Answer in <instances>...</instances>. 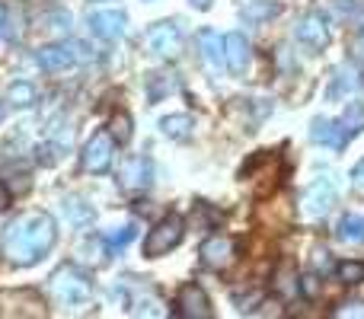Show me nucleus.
Wrapping results in <instances>:
<instances>
[{"label":"nucleus","instance_id":"nucleus-1","mask_svg":"<svg viewBox=\"0 0 364 319\" xmlns=\"http://www.w3.org/2000/svg\"><path fill=\"white\" fill-rule=\"evenodd\" d=\"M58 239V224L51 214L45 211H32V214H19L6 224L4 230V256L13 265H32L38 259L48 256V249Z\"/></svg>","mask_w":364,"mask_h":319},{"label":"nucleus","instance_id":"nucleus-2","mask_svg":"<svg viewBox=\"0 0 364 319\" xmlns=\"http://www.w3.org/2000/svg\"><path fill=\"white\" fill-rule=\"evenodd\" d=\"M48 291L58 307H83V303L93 297V281H90V275L83 269H77V265H61V269L48 278Z\"/></svg>","mask_w":364,"mask_h":319},{"label":"nucleus","instance_id":"nucleus-3","mask_svg":"<svg viewBox=\"0 0 364 319\" xmlns=\"http://www.w3.org/2000/svg\"><path fill=\"white\" fill-rule=\"evenodd\" d=\"M182 233H186V220L179 214H166L144 239V256L147 259H160L166 252H173L182 243Z\"/></svg>","mask_w":364,"mask_h":319},{"label":"nucleus","instance_id":"nucleus-4","mask_svg":"<svg viewBox=\"0 0 364 319\" xmlns=\"http://www.w3.org/2000/svg\"><path fill=\"white\" fill-rule=\"evenodd\" d=\"M112 157H115V141L109 131H96L93 138L87 141V147H83L80 153V163L87 173L93 175H102L109 173V166H112Z\"/></svg>","mask_w":364,"mask_h":319},{"label":"nucleus","instance_id":"nucleus-5","mask_svg":"<svg viewBox=\"0 0 364 319\" xmlns=\"http://www.w3.org/2000/svg\"><path fill=\"white\" fill-rule=\"evenodd\" d=\"M333 205H336V182L329 179V175L316 179L314 185H307V192L301 195V214L304 217H310V220L329 214V207Z\"/></svg>","mask_w":364,"mask_h":319},{"label":"nucleus","instance_id":"nucleus-6","mask_svg":"<svg viewBox=\"0 0 364 319\" xmlns=\"http://www.w3.org/2000/svg\"><path fill=\"white\" fill-rule=\"evenodd\" d=\"M147 48L157 58H179L182 55V32L176 23H157L147 29Z\"/></svg>","mask_w":364,"mask_h":319},{"label":"nucleus","instance_id":"nucleus-7","mask_svg":"<svg viewBox=\"0 0 364 319\" xmlns=\"http://www.w3.org/2000/svg\"><path fill=\"white\" fill-rule=\"evenodd\" d=\"M42 297L36 291H0V316H42Z\"/></svg>","mask_w":364,"mask_h":319},{"label":"nucleus","instance_id":"nucleus-8","mask_svg":"<svg viewBox=\"0 0 364 319\" xmlns=\"http://www.w3.org/2000/svg\"><path fill=\"white\" fill-rule=\"evenodd\" d=\"M201 262L211 271H227L237 262V243L230 237H208L201 243Z\"/></svg>","mask_w":364,"mask_h":319},{"label":"nucleus","instance_id":"nucleus-9","mask_svg":"<svg viewBox=\"0 0 364 319\" xmlns=\"http://www.w3.org/2000/svg\"><path fill=\"white\" fill-rule=\"evenodd\" d=\"M176 316L182 319H211V301L201 284H186L176 297Z\"/></svg>","mask_w":364,"mask_h":319},{"label":"nucleus","instance_id":"nucleus-10","mask_svg":"<svg viewBox=\"0 0 364 319\" xmlns=\"http://www.w3.org/2000/svg\"><path fill=\"white\" fill-rule=\"evenodd\" d=\"M151 182H154V163L147 157H132V160L122 163L119 185L125 188V192H144Z\"/></svg>","mask_w":364,"mask_h":319},{"label":"nucleus","instance_id":"nucleus-11","mask_svg":"<svg viewBox=\"0 0 364 319\" xmlns=\"http://www.w3.org/2000/svg\"><path fill=\"white\" fill-rule=\"evenodd\" d=\"M297 42L307 45L310 51H323L329 45V26L320 13H307V16L297 23Z\"/></svg>","mask_w":364,"mask_h":319},{"label":"nucleus","instance_id":"nucleus-12","mask_svg":"<svg viewBox=\"0 0 364 319\" xmlns=\"http://www.w3.org/2000/svg\"><path fill=\"white\" fill-rule=\"evenodd\" d=\"M90 29L96 32L106 42H115V38L125 36V13L122 10H96L90 13Z\"/></svg>","mask_w":364,"mask_h":319},{"label":"nucleus","instance_id":"nucleus-13","mask_svg":"<svg viewBox=\"0 0 364 319\" xmlns=\"http://www.w3.org/2000/svg\"><path fill=\"white\" fill-rule=\"evenodd\" d=\"M224 58H227V67H230L233 74H243L252 61L250 38H246L243 32H230V36L224 38Z\"/></svg>","mask_w":364,"mask_h":319},{"label":"nucleus","instance_id":"nucleus-14","mask_svg":"<svg viewBox=\"0 0 364 319\" xmlns=\"http://www.w3.org/2000/svg\"><path fill=\"white\" fill-rule=\"evenodd\" d=\"M198 48H201V61H205V67L211 70V74H218V70L227 64V58H224V38H220L214 29L198 32Z\"/></svg>","mask_w":364,"mask_h":319},{"label":"nucleus","instance_id":"nucleus-15","mask_svg":"<svg viewBox=\"0 0 364 319\" xmlns=\"http://www.w3.org/2000/svg\"><path fill=\"white\" fill-rule=\"evenodd\" d=\"M36 61L42 70H51V74H55V70H64L77 61V51L70 48V45H45V48H38Z\"/></svg>","mask_w":364,"mask_h":319},{"label":"nucleus","instance_id":"nucleus-16","mask_svg":"<svg viewBox=\"0 0 364 319\" xmlns=\"http://www.w3.org/2000/svg\"><path fill=\"white\" fill-rule=\"evenodd\" d=\"M310 138H314L316 144L336 147V151L348 144V138H346V131L339 128V121H329V119H316L314 128H310Z\"/></svg>","mask_w":364,"mask_h":319},{"label":"nucleus","instance_id":"nucleus-17","mask_svg":"<svg viewBox=\"0 0 364 319\" xmlns=\"http://www.w3.org/2000/svg\"><path fill=\"white\" fill-rule=\"evenodd\" d=\"M355 90H361V77L352 64H342L333 74V87H329V99H339V96H352Z\"/></svg>","mask_w":364,"mask_h":319},{"label":"nucleus","instance_id":"nucleus-18","mask_svg":"<svg viewBox=\"0 0 364 319\" xmlns=\"http://www.w3.org/2000/svg\"><path fill=\"white\" fill-rule=\"evenodd\" d=\"M336 237L342 243H364V214H346L336 227Z\"/></svg>","mask_w":364,"mask_h":319},{"label":"nucleus","instance_id":"nucleus-19","mask_svg":"<svg viewBox=\"0 0 364 319\" xmlns=\"http://www.w3.org/2000/svg\"><path fill=\"white\" fill-rule=\"evenodd\" d=\"M176 87H179V80H176V74H170V70H154V74L147 77V96H151L154 102H157L164 93H173Z\"/></svg>","mask_w":364,"mask_h":319},{"label":"nucleus","instance_id":"nucleus-20","mask_svg":"<svg viewBox=\"0 0 364 319\" xmlns=\"http://www.w3.org/2000/svg\"><path fill=\"white\" fill-rule=\"evenodd\" d=\"M282 13V4L278 0H250V4L243 6V19H250V23H262V19H272Z\"/></svg>","mask_w":364,"mask_h":319},{"label":"nucleus","instance_id":"nucleus-21","mask_svg":"<svg viewBox=\"0 0 364 319\" xmlns=\"http://www.w3.org/2000/svg\"><path fill=\"white\" fill-rule=\"evenodd\" d=\"M339 128L346 131L348 141H352L355 134L364 131V106H361V102H352V106H346V112H342V119H339Z\"/></svg>","mask_w":364,"mask_h":319},{"label":"nucleus","instance_id":"nucleus-22","mask_svg":"<svg viewBox=\"0 0 364 319\" xmlns=\"http://www.w3.org/2000/svg\"><path fill=\"white\" fill-rule=\"evenodd\" d=\"M160 131L173 141H186L192 134V119L188 115H166V119H160Z\"/></svg>","mask_w":364,"mask_h":319},{"label":"nucleus","instance_id":"nucleus-23","mask_svg":"<svg viewBox=\"0 0 364 319\" xmlns=\"http://www.w3.org/2000/svg\"><path fill=\"white\" fill-rule=\"evenodd\" d=\"M64 211H68V217L74 220V224H80V227H87L90 220H93V207H90L83 198H77V195L64 198Z\"/></svg>","mask_w":364,"mask_h":319},{"label":"nucleus","instance_id":"nucleus-24","mask_svg":"<svg viewBox=\"0 0 364 319\" xmlns=\"http://www.w3.org/2000/svg\"><path fill=\"white\" fill-rule=\"evenodd\" d=\"M10 102L13 106H19V109H26V106H32L36 102V90H32V83H13L10 87Z\"/></svg>","mask_w":364,"mask_h":319},{"label":"nucleus","instance_id":"nucleus-25","mask_svg":"<svg viewBox=\"0 0 364 319\" xmlns=\"http://www.w3.org/2000/svg\"><path fill=\"white\" fill-rule=\"evenodd\" d=\"M112 141H119V144H128V141H132V119H128L125 112H119L112 119Z\"/></svg>","mask_w":364,"mask_h":319},{"label":"nucleus","instance_id":"nucleus-26","mask_svg":"<svg viewBox=\"0 0 364 319\" xmlns=\"http://www.w3.org/2000/svg\"><path fill=\"white\" fill-rule=\"evenodd\" d=\"M339 278L346 284H361L364 281V262H342L339 265Z\"/></svg>","mask_w":364,"mask_h":319},{"label":"nucleus","instance_id":"nucleus-27","mask_svg":"<svg viewBox=\"0 0 364 319\" xmlns=\"http://www.w3.org/2000/svg\"><path fill=\"white\" fill-rule=\"evenodd\" d=\"M132 239H134V227L128 224V227H122L119 233H109V237H106V243L112 246V249H122V246H125V243H132Z\"/></svg>","mask_w":364,"mask_h":319},{"label":"nucleus","instance_id":"nucleus-28","mask_svg":"<svg viewBox=\"0 0 364 319\" xmlns=\"http://www.w3.org/2000/svg\"><path fill=\"white\" fill-rule=\"evenodd\" d=\"M339 316H364V303H348V307L336 310Z\"/></svg>","mask_w":364,"mask_h":319},{"label":"nucleus","instance_id":"nucleus-29","mask_svg":"<svg viewBox=\"0 0 364 319\" xmlns=\"http://www.w3.org/2000/svg\"><path fill=\"white\" fill-rule=\"evenodd\" d=\"M301 288H304V294H307V297H316V288H320V281H316L314 275H307V278H304Z\"/></svg>","mask_w":364,"mask_h":319},{"label":"nucleus","instance_id":"nucleus-30","mask_svg":"<svg viewBox=\"0 0 364 319\" xmlns=\"http://www.w3.org/2000/svg\"><path fill=\"white\" fill-rule=\"evenodd\" d=\"M314 265L326 271V269H329V252H326V249H316V252H314Z\"/></svg>","mask_w":364,"mask_h":319},{"label":"nucleus","instance_id":"nucleus-31","mask_svg":"<svg viewBox=\"0 0 364 319\" xmlns=\"http://www.w3.org/2000/svg\"><path fill=\"white\" fill-rule=\"evenodd\" d=\"M352 179H355V185H358V188H364V160L358 163V166H355V173H352Z\"/></svg>","mask_w":364,"mask_h":319},{"label":"nucleus","instance_id":"nucleus-32","mask_svg":"<svg viewBox=\"0 0 364 319\" xmlns=\"http://www.w3.org/2000/svg\"><path fill=\"white\" fill-rule=\"evenodd\" d=\"M6 205H10V192H6V185L0 182V207H6Z\"/></svg>","mask_w":364,"mask_h":319},{"label":"nucleus","instance_id":"nucleus-33","mask_svg":"<svg viewBox=\"0 0 364 319\" xmlns=\"http://www.w3.org/2000/svg\"><path fill=\"white\" fill-rule=\"evenodd\" d=\"M355 55H358V58H361V61H364V32H361V36H358V42H355Z\"/></svg>","mask_w":364,"mask_h":319},{"label":"nucleus","instance_id":"nucleus-34","mask_svg":"<svg viewBox=\"0 0 364 319\" xmlns=\"http://www.w3.org/2000/svg\"><path fill=\"white\" fill-rule=\"evenodd\" d=\"M195 6H198V10H208V6H211V0H192Z\"/></svg>","mask_w":364,"mask_h":319},{"label":"nucleus","instance_id":"nucleus-35","mask_svg":"<svg viewBox=\"0 0 364 319\" xmlns=\"http://www.w3.org/2000/svg\"><path fill=\"white\" fill-rule=\"evenodd\" d=\"M0 26H4V10H0ZM0 36H4V29H0Z\"/></svg>","mask_w":364,"mask_h":319},{"label":"nucleus","instance_id":"nucleus-36","mask_svg":"<svg viewBox=\"0 0 364 319\" xmlns=\"http://www.w3.org/2000/svg\"><path fill=\"white\" fill-rule=\"evenodd\" d=\"M4 112H6V109H4V102H0V121H4Z\"/></svg>","mask_w":364,"mask_h":319}]
</instances>
